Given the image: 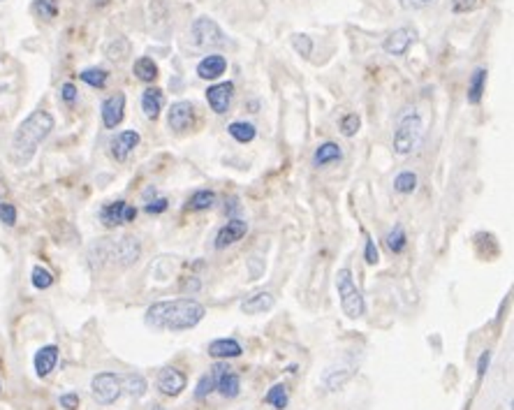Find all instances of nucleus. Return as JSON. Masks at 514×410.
<instances>
[{"mask_svg":"<svg viewBox=\"0 0 514 410\" xmlns=\"http://www.w3.org/2000/svg\"><path fill=\"white\" fill-rule=\"evenodd\" d=\"M206 309L192 297H181V299L155 302L146 309L144 323L151 330L158 332H185L197 327L204 320Z\"/></svg>","mask_w":514,"mask_h":410,"instance_id":"f257e3e1","label":"nucleus"},{"mask_svg":"<svg viewBox=\"0 0 514 410\" xmlns=\"http://www.w3.org/2000/svg\"><path fill=\"white\" fill-rule=\"evenodd\" d=\"M54 125H56V121H54V116H51L49 111H44V109L33 111V114L19 125L17 132H14V137H12V160L17 162V165H21V167L28 165V162L33 160V155L37 153V148H40L42 141L51 135Z\"/></svg>","mask_w":514,"mask_h":410,"instance_id":"f03ea898","label":"nucleus"},{"mask_svg":"<svg viewBox=\"0 0 514 410\" xmlns=\"http://www.w3.org/2000/svg\"><path fill=\"white\" fill-rule=\"evenodd\" d=\"M424 139V121L422 114L415 107H408L399 114L397 121V130H394V139H392V148L399 158H406V155L415 153L417 148L422 146Z\"/></svg>","mask_w":514,"mask_h":410,"instance_id":"7ed1b4c3","label":"nucleus"},{"mask_svg":"<svg viewBox=\"0 0 514 410\" xmlns=\"http://www.w3.org/2000/svg\"><path fill=\"white\" fill-rule=\"evenodd\" d=\"M336 290L341 297V309L350 320H359L364 313H366V302L357 288V283L352 278V271L348 269H338L336 271Z\"/></svg>","mask_w":514,"mask_h":410,"instance_id":"20e7f679","label":"nucleus"},{"mask_svg":"<svg viewBox=\"0 0 514 410\" xmlns=\"http://www.w3.org/2000/svg\"><path fill=\"white\" fill-rule=\"evenodd\" d=\"M190 37H192V44L199 49H222L229 44L225 31L211 17H199L192 21Z\"/></svg>","mask_w":514,"mask_h":410,"instance_id":"39448f33","label":"nucleus"},{"mask_svg":"<svg viewBox=\"0 0 514 410\" xmlns=\"http://www.w3.org/2000/svg\"><path fill=\"white\" fill-rule=\"evenodd\" d=\"M121 394H123L121 378H118L116 374H109V371H104V374L93 376V380H91V397L98 401L100 406L116 404Z\"/></svg>","mask_w":514,"mask_h":410,"instance_id":"423d86ee","label":"nucleus"},{"mask_svg":"<svg viewBox=\"0 0 514 410\" xmlns=\"http://www.w3.org/2000/svg\"><path fill=\"white\" fill-rule=\"evenodd\" d=\"M137 218V208L128 204L125 199H116L100 208V222L104 227H118Z\"/></svg>","mask_w":514,"mask_h":410,"instance_id":"0eeeda50","label":"nucleus"},{"mask_svg":"<svg viewBox=\"0 0 514 410\" xmlns=\"http://www.w3.org/2000/svg\"><path fill=\"white\" fill-rule=\"evenodd\" d=\"M211 374L215 378V390H218L222 399H236L241 394V378L227 364H222L218 360V364H213Z\"/></svg>","mask_w":514,"mask_h":410,"instance_id":"6e6552de","label":"nucleus"},{"mask_svg":"<svg viewBox=\"0 0 514 410\" xmlns=\"http://www.w3.org/2000/svg\"><path fill=\"white\" fill-rule=\"evenodd\" d=\"M417 40V31L411 26H404V28H397V31H392L390 35L385 37L383 42V49L385 54L390 56H404L408 49L413 47Z\"/></svg>","mask_w":514,"mask_h":410,"instance_id":"1a4fd4ad","label":"nucleus"},{"mask_svg":"<svg viewBox=\"0 0 514 410\" xmlns=\"http://www.w3.org/2000/svg\"><path fill=\"white\" fill-rule=\"evenodd\" d=\"M109 253H111V260H116V264L132 267L141 255V243L135 236H123V239H118L116 243L109 246Z\"/></svg>","mask_w":514,"mask_h":410,"instance_id":"9d476101","label":"nucleus"},{"mask_svg":"<svg viewBox=\"0 0 514 410\" xmlns=\"http://www.w3.org/2000/svg\"><path fill=\"white\" fill-rule=\"evenodd\" d=\"M100 114H102V125H104V128H107V130L118 128V125L123 123V116H125V93L109 95V98L102 102Z\"/></svg>","mask_w":514,"mask_h":410,"instance_id":"9b49d317","label":"nucleus"},{"mask_svg":"<svg viewBox=\"0 0 514 410\" xmlns=\"http://www.w3.org/2000/svg\"><path fill=\"white\" fill-rule=\"evenodd\" d=\"M232 95H234L232 81H220V84H213L206 88V102L218 116L227 114L229 104H232Z\"/></svg>","mask_w":514,"mask_h":410,"instance_id":"f8f14e48","label":"nucleus"},{"mask_svg":"<svg viewBox=\"0 0 514 410\" xmlns=\"http://www.w3.org/2000/svg\"><path fill=\"white\" fill-rule=\"evenodd\" d=\"M245 232H248V222L243 218H232L229 222H225L218 234H215V241H213V248L215 250H225L227 246H234L236 241H241Z\"/></svg>","mask_w":514,"mask_h":410,"instance_id":"ddd939ff","label":"nucleus"},{"mask_svg":"<svg viewBox=\"0 0 514 410\" xmlns=\"http://www.w3.org/2000/svg\"><path fill=\"white\" fill-rule=\"evenodd\" d=\"M195 121V104L188 100H178L171 104V109L167 111V123L174 132H185Z\"/></svg>","mask_w":514,"mask_h":410,"instance_id":"4468645a","label":"nucleus"},{"mask_svg":"<svg viewBox=\"0 0 514 410\" xmlns=\"http://www.w3.org/2000/svg\"><path fill=\"white\" fill-rule=\"evenodd\" d=\"M155 385H158L160 394H165V397H178V394L185 390V385H188V378H185V374H181L176 367H165L158 374Z\"/></svg>","mask_w":514,"mask_h":410,"instance_id":"2eb2a0df","label":"nucleus"},{"mask_svg":"<svg viewBox=\"0 0 514 410\" xmlns=\"http://www.w3.org/2000/svg\"><path fill=\"white\" fill-rule=\"evenodd\" d=\"M139 132L137 130H123L118 132V135L109 141V151H111V158L116 162H125L130 158V153L135 151L137 144H139Z\"/></svg>","mask_w":514,"mask_h":410,"instance_id":"dca6fc26","label":"nucleus"},{"mask_svg":"<svg viewBox=\"0 0 514 410\" xmlns=\"http://www.w3.org/2000/svg\"><path fill=\"white\" fill-rule=\"evenodd\" d=\"M273 306H276V297L269 292V290H255V292H250L239 304L241 313H245V316H259V313L271 311Z\"/></svg>","mask_w":514,"mask_h":410,"instance_id":"f3484780","label":"nucleus"},{"mask_svg":"<svg viewBox=\"0 0 514 410\" xmlns=\"http://www.w3.org/2000/svg\"><path fill=\"white\" fill-rule=\"evenodd\" d=\"M227 70V58L220 54H208L197 63V77L204 81H215L220 79Z\"/></svg>","mask_w":514,"mask_h":410,"instance_id":"a211bd4d","label":"nucleus"},{"mask_svg":"<svg viewBox=\"0 0 514 410\" xmlns=\"http://www.w3.org/2000/svg\"><path fill=\"white\" fill-rule=\"evenodd\" d=\"M58 355H61L58 346H44V348L37 350L35 357H33V367H35L37 378L51 376V371H54L56 364H58Z\"/></svg>","mask_w":514,"mask_h":410,"instance_id":"6ab92c4d","label":"nucleus"},{"mask_svg":"<svg viewBox=\"0 0 514 410\" xmlns=\"http://www.w3.org/2000/svg\"><path fill=\"white\" fill-rule=\"evenodd\" d=\"M241 355L243 348L236 339H215L208 343V357H213V360H234Z\"/></svg>","mask_w":514,"mask_h":410,"instance_id":"aec40b11","label":"nucleus"},{"mask_svg":"<svg viewBox=\"0 0 514 410\" xmlns=\"http://www.w3.org/2000/svg\"><path fill=\"white\" fill-rule=\"evenodd\" d=\"M162 107H165V95H162L160 88H146L144 93H141V111H144L146 118H151V121H155V118L160 116Z\"/></svg>","mask_w":514,"mask_h":410,"instance_id":"412c9836","label":"nucleus"},{"mask_svg":"<svg viewBox=\"0 0 514 410\" xmlns=\"http://www.w3.org/2000/svg\"><path fill=\"white\" fill-rule=\"evenodd\" d=\"M343 160V148L336 144V141H322L315 153H313V167H327L331 162H341Z\"/></svg>","mask_w":514,"mask_h":410,"instance_id":"4be33fe9","label":"nucleus"},{"mask_svg":"<svg viewBox=\"0 0 514 410\" xmlns=\"http://www.w3.org/2000/svg\"><path fill=\"white\" fill-rule=\"evenodd\" d=\"M484 88H487V68H478L471 74V81H468V102L480 104Z\"/></svg>","mask_w":514,"mask_h":410,"instance_id":"5701e85b","label":"nucleus"},{"mask_svg":"<svg viewBox=\"0 0 514 410\" xmlns=\"http://www.w3.org/2000/svg\"><path fill=\"white\" fill-rule=\"evenodd\" d=\"M132 72H135V77L139 81H146V84L158 79V65H155L153 58H148V56L137 58L135 65H132Z\"/></svg>","mask_w":514,"mask_h":410,"instance_id":"b1692460","label":"nucleus"},{"mask_svg":"<svg viewBox=\"0 0 514 410\" xmlns=\"http://www.w3.org/2000/svg\"><path fill=\"white\" fill-rule=\"evenodd\" d=\"M227 132L229 137L234 141H239V144H250L252 139L257 135V128L252 123H245V121H234L227 125Z\"/></svg>","mask_w":514,"mask_h":410,"instance_id":"393cba45","label":"nucleus"},{"mask_svg":"<svg viewBox=\"0 0 514 410\" xmlns=\"http://www.w3.org/2000/svg\"><path fill=\"white\" fill-rule=\"evenodd\" d=\"M121 387L130 394V397H135V399H141L148 392V383H146V378L141 376V374H128V376H123L121 378Z\"/></svg>","mask_w":514,"mask_h":410,"instance_id":"a878e982","label":"nucleus"},{"mask_svg":"<svg viewBox=\"0 0 514 410\" xmlns=\"http://www.w3.org/2000/svg\"><path fill=\"white\" fill-rule=\"evenodd\" d=\"M264 404L273 406L276 410H285L287 404H290V397H287V387L283 383H276L269 392L264 394Z\"/></svg>","mask_w":514,"mask_h":410,"instance_id":"bb28decb","label":"nucleus"},{"mask_svg":"<svg viewBox=\"0 0 514 410\" xmlns=\"http://www.w3.org/2000/svg\"><path fill=\"white\" fill-rule=\"evenodd\" d=\"M215 204V192L208 190V188H202V190H195L192 192V197L188 199V206L192 211H206V208H211Z\"/></svg>","mask_w":514,"mask_h":410,"instance_id":"cd10ccee","label":"nucleus"},{"mask_svg":"<svg viewBox=\"0 0 514 410\" xmlns=\"http://www.w3.org/2000/svg\"><path fill=\"white\" fill-rule=\"evenodd\" d=\"M79 79L91 88H104L109 81V72L102 68H86V70H81Z\"/></svg>","mask_w":514,"mask_h":410,"instance_id":"c85d7f7f","label":"nucleus"},{"mask_svg":"<svg viewBox=\"0 0 514 410\" xmlns=\"http://www.w3.org/2000/svg\"><path fill=\"white\" fill-rule=\"evenodd\" d=\"M385 246H387V248H390L392 253H397V255H399V253H404V250H406L408 236H406L404 225H397L390 234L385 236Z\"/></svg>","mask_w":514,"mask_h":410,"instance_id":"c756f323","label":"nucleus"},{"mask_svg":"<svg viewBox=\"0 0 514 410\" xmlns=\"http://www.w3.org/2000/svg\"><path fill=\"white\" fill-rule=\"evenodd\" d=\"M352 374H355L352 367H341L338 371H336V369H329V371H327V374H324V385L334 392V390H338V387H341L343 383H345V380H348L350 376H352Z\"/></svg>","mask_w":514,"mask_h":410,"instance_id":"7c9ffc66","label":"nucleus"},{"mask_svg":"<svg viewBox=\"0 0 514 410\" xmlns=\"http://www.w3.org/2000/svg\"><path fill=\"white\" fill-rule=\"evenodd\" d=\"M33 12L42 21H54L58 17V0H35Z\"/></svg>","mask_w":514,"mask_h":410,"instance_id":"2f4dec72","label":"nucleus"},{"mask_svg":"<svg viewBox=\"0 0 514 410\" xmlns=\"http://www.w3.org/2000/svg\"><path fill=\"white\" fill-rule=\"evenodd\" d=\"M107 56L111 58V61H116V63H121L125 56L130 54V42L125 40V37H116V40H111L109 44H107Z\"/></svg>","mask_w":514,"mask_h":410,"instance_id":"473e14b6","label":"nucleus"},{"mask_svg":"<svg viewBox=\"0 0 514 410\" xmlns=\"http://www.w3.org/2000/svg\"><path fill=\"white\" fill-rule=\"evenodd\" d=\"M31 283H33V288H37V290H47V288L54 285V274H51L47 267L35 264L33 271H31Z\"/></svg>","mask_w":514,"mask_h":410,"instance_id":"72a5a7b5","label":"nucleus"},{"mask_svg":"<svg viewBox=\"0 0 514 410\" xmlns=\"http://www.w3.org/2000/svg\"><path fill=\"white\" fill-rule=\"evenodd\" d=\"M417 188V174L415 171H401V174L394 178V190L401 192V195H411Z\"/></svg>","mask_w":514,"mask_h":410,"instance_id":"f704fd0d","label":"nucleus"},{"mask_svg":"<svg viewBox=\"0 0 514 410\" xmlns=\"http://www.w3.org/2000/svg\"><path fill=\"white\" fill-rule=\"evenodd\" d=\"M341 132L345 137H355L357 132H359V125H362V118H359V114H345L341 118Z\"/></svg>","mask_w":514,"mask_h":410,"instance_id":"c9c22d12","label":"nucleus"},{"mask_svg":"<svg viewBox=\"0 0 514 410\" xmlns=\"http://www.w3.org/2000/svg\"><path fill=\"white\" fill-rule=\"evenodd\" d=\"M213 390H215V378H213V374H206V376H202V378L197 380L195 399H197V401H204Z\"/></svg>","mask_w":514,"mask_h":410,"instance_id":"e433bc0d","label":"nucleus"},{"mask_svg":"<svg viewBox=\"0 0 514 410\" xmlns=\"http://www.w3.org/2000/svg\"><path fill=\"white\" fill-rule=\"evenodd\" d=\"M292 49L297 51V54L299 56H304V58H308L310 54H313V40L308 35H304V33H297V35H292Z\"/></svg>","mask_w":514,"mask_h":410,"instance_id":"4c0bfd02","label":"nucleus"},{"mask_svg":"<svg viewBox=\"0 0 514 410\" xmlns=\"http://www.w3.org/2000/svg\"><path fill=\"white\" fill-rule=\"evenodd\" d=\"M0 222L7 225V227L17 225V206L5 202V199H0Z\"/></svg>","mask_w":514,"mask_h":410,"instance_id":"58836bf2","label":"nucleus"},{"mask_svg":"<svg viewBox=\"0 0 514 410\" xmlns=\"http://www.w3.org/2000/svg\"><path fill=\"white\" fill-rule=\"evenodd\" d=\"M364 239H366V243H364V260H366V264H378V260H380V255H378V248H376V241L371 239V236L364 232Z\"/></svg>","mask_w":514,"mask_h":410,"instance_id":"ea45409f","label":"nucleus"},{"mask_svg":"<svg viewBox=\"0 0 514 410\" xmlns=\"http://www.w3.org/2000/svg\"><path fill=\"white\" fill-rule=\"evenodd\" d=\"M61 98H63L65 104H68V107H72V104L77 102L79 93H77V86H74L72 81H65V84L61 86Z\"/></svg>","mask_w":514,"mask_h":410,"instance_id":"a19ab883","label":"nucleus"},{"mask_svg":"<svg viewBox=\"0 0 514 410\" xmlns=\"http://www.w3.org/2000/svg\"><path fill=\"white\" fill-rule=\"evenodd\" d=\"M144 208H146V213H151V215L165 213L167 208H169V199H167V197H155V199H151V202H148Z\"/></svg>","mask_w":514,"mask_h":410,"instance_id":"79ce46f5","label":"nucleus"},{"mask_svg":"<svg viewBox=\"0 0 514 410\" xmlns=\"http://www.w3.org/2000/svg\"><path fill=\"white\" fill-rule=\"evenodd\" d=\"M480 0H452L450 7L454 14H466V12H473L475 7H478Z\"/></svg>","mask_w":514,"mask_h":410,"instance_id":"37998d69","label":"nucleus"},{"mask_svg":"<svg viewBox=\"0 0 514 410\" xmlns=\"http://www.w3.org/2000/svg\"><path fill=\"white\" fill-rule=\"evenodd\" d=\"M58 404H61V408H65V410H77L79 408V394H74V392L61 394Z\"/></svg>","mask_w":514,"mask_h":410,"instance_id":"c03bdc74","label":"nucleus"},{"mask_svg":"<svg viewBox=\"0 0 514 410\" xmlns=\"http://www.w3.org/2000/svg\"><path fill=\"white\" fill-rule=\"evenodd\" d=\"M199 288H202V283H199V278H195V276H188V278L181 281V290H183V292L195 295V292H199Z\"/></svg>","mask_w":514,"mask_h":410,"instance_id":"a18cd8bd","label":"nucleus"},{"mask_svg":"<svg viewBox=\"0 0 514 410\" xmlns=\"http://www.w3.org/2000/svg\"><path fill=\"white\" fill-rule=\"evenodd\" d=\"M489 364H491V353H489V350H484V353L480 355V360H478V378L480 380L484 378V374H487Z\"/></svg>","mask_w":514,"mask_h":410,"instance_id":"49530a36","label":"nucleus"},{"mask_svg":"<svg viewBox=\"0 0 514 410\" xmlns=\"http://www.w3.org/2000/svg\"><path fill=\"white\" fill-rule=\"evenodd\" d=\"M431 0H399V5L404 7V10H422V7H427Z\"/></svg>","mask_w":514,"mask_h":410,"instance_id":"de8ad7c7","label":"nucleus"},{"mask_svg":"<svg viewBox=\"0 0 514 410\" xmlns=\"http://www.w3.org/2000/svg\"><path fill=\"white\" fill-rule=\"evenodd\" d=\"M151 410H165V408H162V406H158V404H155V406H151Z\"/></svg>","mask_w":514,"mask_h":410,"instance_id":"09e8293b","label":"nucleus"},{"mask_svg":"<svg viewBox=\"0 0 514 410\" xmlns=\"http://www.w3.org/2000/svg\"><path fill=\"white\" fill-rule=\"evenodd\" d=\"M0 392H3V385H0Z\"/></svg>","mask_w":514,"mask_h":410,"instance_id":"8fccbe9b","label":"nucleus"},{"mask_svg":"<svg viewBox=\"0 0 514 410\" xmlns=\"http://www.w3.org/2000/svg\"><path fill=\"white\" fill-rule=\"evenodd\" d=\"M0 3H3V0H0Z\"/></svg>","mask_w":514,"mask_h":410,"instance_id":"3c124183","label":"nucleus"}]
</instances>
